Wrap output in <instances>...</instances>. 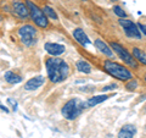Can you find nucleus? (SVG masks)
Segmentation results:
<instances>
[{
  "label": "nucleus",
  "instance_id": "f257e3e1",
  "mask_svg": "<svg viewBox=\"0 0 146 138\" xmlns=\"http://www.w3.org/2000/svg\"><path fill=\"white\" fill-rule=\"evenodd\" d=\"M45 67H46L49 80L52 83H60L70 75V66L67 65V62L63 59L56 56L45 59Z\"/></svg>",
  "mask_w": 146,
  "mask_h": 138
},
{
  "label": "nucleus",
  "instance_id": "f03ea898",
  "mask_svg": "<svg viewBox=\"0 0 146 138\" xmlns=\"http://www.w3.org/2000/svg\"><path fill=\"white\" fill-rule=\"evenodd\" d=\"M104 70L106 71L110 76H112L116 80H119L123 82H128L133 80V73L130 70H128V67L123 66L122 64H118L112 60H104L102 62Z\"/></svg>",
  "mask_w": 146,
  "mask_h": 138
},
{
  "label": "nucleus",
  "instance_id": "7ed1b4c3",
  "mask_svg": "<svg viewBox=\"0 0 146 138\" xmlns=\"http://www.w3.org/2000/svg\"><path fill=\"white\" fill-rule=\"evenodd\" d=\"M86 107V103H83L78 98H71L68 102L65 103V105L61 109L62 116L68 121H72L77 119L79 115L83 113L84 108Z\"/></svg>",
  "mask_w": 146,
  "mask_h": 138
},
{
  "label": "nucleus",
  "instance_id": "20e7f679",
  "mask_svg": "<svg viewBox=\"0 0 146 138\" xmlns=\"http://www.w3.org/2000/svg\"><path fill=\"white\" fill-rule=\"evenodd\" d=\"M17 33L21 43L26 47H32L36 43V29L32 25H23L18 28Z\"/></svg>",
  "mask_w": 146,
  "mask_h": 138
},
{
  "label": "nucleus",
  "instance_id": "39448f33",
  "mask_svg": "<svg viewBox=\"0 0 146 138\" xmlns=\"http://www.w3.org/2000/svg\"><path fill=\"white\" fill-rule=\"evenodd\" d=\"M26 5L29 9L31 17H32V20L34 21V23L38 27H40V28H46V27L49 26V21H48L46 15L44 13V11L42 10V9H39L35 4L29 1V0H27Z\"/></svg>",
  "mask_w": 146,
  "mask_h": 138
},
{
  "label": "nucleus",
  "instance_id": "423d86ee",
  "mask_svg": "<svg viewBox=\"0 0 146 138\" xmlns=\"http://www.w3.org/2000/svg\"><path fill=\"white\" fill-rule=\"evenodd\" d=\"M111 48H112L113 52H115L118 56L122 59L124 64H127L128 66H130L133 68H138V64H136L134 56H131V54L128 52L123 45H121L119 43H117V42H112L111 43Z\"/></svg>",
  "mask_w": 146,
  "mask_h": 138
},
{
  "label": "nucleus",
  "instance_id": "0eeeda50",
  "mask_svg": "<svg viewBox=\"0 0 146 138\" xmlns=\"http://www.w3.org/2000/svg\"><path fill=\"white\" fill-rule=\"evenodd\" d=\"M121 27L124 31L125 36L128 38H134V39H141V32L139 29V27L136 26L131 20H127V18H119L118 20Z\"/></svg>",
  "mask_w": 146,
  "mask_h": 138
},
{
  "label": "nucleus",
  "instance_id": "6e6552de",
  "mask_svg": "<svg viewBox=\"0 0 146 138\" xmlns=\"http://www.w3.org/2000/svg\"><path fill=\"white\" fill-rule=\"evenodd\" d=\"M44 49L46 50V53L50 54L51 56H58L66 52V48L63 44L54 43V42H46L44 45Z\"/></svg>",
  "mask_w": 146,
  "mask_h": 138
},
{
  "label": "nucleus",
  "instance_id": "1a4fd4ad",
  "mask_svg": "<svg viewBox=\"0 0 146 138\" xmlns=\"http://www.w3.org/2000/svg\"><path fill=\"white\" fill-rule=\"evenodd\" d=\"M12 11L15 12L18 17H21V18H28L31 16L28 6L25 5L23 3L18 1V0L12 1Z\"/></svg>",
  "mask_w": 146,
  "mask_h": 138
},
{
  "label": "nucleus",
  "instance_id": "9d476101",
  "mask_svg": "<svg viewBox=\"0 0 146 138\" xmlns=\"http://www.w3.org/2000/svg\"><path fill=\"white\" fill-rule=\"evenodd\" d=\"M44 82H45L44 76H35V77L31 78V80H28L26 82L23 88L26 90H35V89L40 88V87L44 84Z\"/></svg>",
  "mask_w": 146,
  "mask_h": 138
},
{
  "label": "nucleus",
  "instance_id": "9b49d317",
  "mask_svg": "<svg viewBox=\"0 0 146 138\" xmlns=\"http://www.w3.org/2000/svg\"><path fill=\"white\" fill-rule=\"evenodd\" d=\"M73 37H74V39L78 42L80 45H83V47H86V45H89L91 42L90 39L88 38V36L85 34V32L82 29V28H76L73 29Z\"/></svg>",
  "mask_w": 146,
  "mask_h": 138
},
{
  "label": "nucleus",
  "instance_id": "f8f14e48",
  "mask_svg": "<svg viewBox=\"0 0 146 138\" xmlns=\"http://www.w3.org/2000/svg\"><path fill=\"white\" fill-rule=\"evenodd\" d=\"M135 133H136L135 126L134 125H130V123H127V125H124L119 130L117 138H134Z\"/></svg>",
  "mask_w": 146,
  "mask_h": 138
},
{
  "label": "nucleus",
  "instance_id": "ddd939ff",
  "mask_svg": "<svg viewBox=\"0 0 146 138\" xmlns=\"http://www.w3.org/2000/svg\"><path fill=\"white\" fill-rule=\"evenodd\" d=\"M94 44H95V47H96V49L99 50L100 53L105 54V55H106V56H108V58H113V50H111V48H110L102 39H100V38L95 39Z\"/></svg>",
  "mask_w": 146,
  "mask_h": 138
},
{
  "label": "nucleus",
  "instance_id": "4468645a",
  "mask_svg": "<svg viewBox=\"0 0 146 138\" xmlns=\"http://www.w3.org/2000/svg\"><path fill=\"white\" fill-rule=\"evenodd\" d=\"M115 94H101V95H95V96H91L86 100V107H94V105H98L100 103L105 102V100H107L108 98H111Z\"/></svg>",
  "mask_w": 146,
  "mask_h": 138
},
{
  "label": "nucleus",
  "instance_id": "2eb2a0df",
  "mask_svg": "<svg viewBox=\"0 0 146 138\" xmlns=\"http://www.w3.org/2000/svg\"><path fill=\"white\" fill-rule=\"evenodd\" d=\"M131 53H133V56L136 61H139L140 64H143V65L146 66V53L143 49H140L138 47H133Z\"/></svg>",
  "mask_w": 146,
  "mask_h": 138
},
{
  "label": "nucleus",
  "instance_id": "dca6fc26",
  "mask_svg": "<svg viewBox=\"0 0 146 138\" xmlns=\"http://www.w3.org/2000/svg\"><path fill=\"white\" fill-rule=\"evenodd\" d=\"M4 78H5V81L7 82V83H10V84L20 83V82L22 81V77L16 75V73L12 72V71H6L5 73H4Z\"/></svg>",
  "mask_w": 146,
  "mask_h": 138
},
{
  "label": "nucleus",
  "instance_id": "f3484780",
  "mask_svg": "<svg viewBox=\"0 0 146 138\" xmlns=\"http://www.w3.org/2000/svg\"><path fill=\"white\" fill-rule=\"evenodd\" d=\"M76 67L79 72H83V73H90L91 70H93V68H91V65L89 62H86L85 60H78L76 64Z\"/></svg>",
  "mask_w": 146,
  "mask_h": 138
},
{
  "label": "nucleus",
  "instance_id": "a211bd4d",
  "mask_svg": "<svg viewBox=\"0 0 146 138\" xmlns=\"http://www.w3.org/2000/svg\"><path fill=\"white\" fill-rule=\"evenodd\" d=\"M43 11H44V13L46 15V17H49V18H51V20H55V21H57L58 20V17H57V13H56V11L54 10V9L51 7V6H49V5H45L44 6V9H43Z\"/></svg>",
  "mask_w": 146,
  "mask_h": 138
},
{
  "label": "nucleus",
  "instance_id": "6ab92c4d",
  "mask_svg": "<svg viewBox=\"0 0 146 138\" xmlns=\"http://www.w3.org/2000/svg\"><path fill=\"white\" fill-rule=\"evenodd\" d=\"M113 11H115V13L117 16H119V18H125L127 17L125 11L123 10L119 5H115V6H113Z\"/></svg>",
  "mask_w": 146,
  "mask_h": 138
},
{
  "label": "nucleus",
  "instance_id": "aec40b11",
  "mask_svg": "<svg viewBox=\"0 0 146 138\" xmlns=\"http://www.w3.org/2000/svg\"><path fill=\"white\" fill-rule=\"evenodd\" d=\"M138 88V81L136 80H130L125 83V89L128 90H135Z\"/></svg>",
  "mask_w": 146,
  "mask_h": 138
},
{
  "label": "nucleus",
  "instance_id": "412c9836",
  "mask_svg": "<svg viewBox=\"0 0 146 138\" xmlns=\"http://www.w3.org/2000/svg\"><path fill=\"white\" fill-rule=\"evenodd\" d=\"M139 29H140V32H141V33H143V34H145L146 36V23H144V22H139Z\"/></svg>",
  "mask_w": 146,
  "mask_h": 138
},
{
  "label": "nucleus",
  "instance_id": "4be33fe9",
  "mask_svg": "<svg viewBox=\"0 0 146 138\" xmlns=\"http://www.w3.org/2000/svg\"><path fill=\"white\" fill-rule=\"evenodd\" d=\"M115 88H117V86H116V84H110V86L104 87V88H102L101 90H104V92H107V90H111V89H115Z\"/></svg>",
  "mask_w": 146,
  "mask_h": 138
},
{
  "label": "nucleus",
  "instance_id": "5701e85b",
  "mask_svg": "<svg viewBox=\"0 0 146 138\" xmlns=\"http://www.w3.org/2000/svg\"><path fill=\"white\" fill-rule=\"evenodd\" d=\"M7 103H9V104H11V107H12L13 110H16V109H17V102H13L11 98H10V99H7Z\"/></svg>",
  "mask_w": 146,
  "mask_h": 138
},
{
  "label": "nucleus",
  "instance_id": "b1692460",
  "mask_svg": "<svg viewBox=\"0 0 146 138\" xmlns=\"http://www.w3.org/2000/svg\"><path fill=\"white\" fill-rule=\"evenodd\" d=\"M1 110H3V111H5V113H9L7 108H6V107H4V105H1Z\"/></svg>",
  "mask_w": 146,
  "mask_h": 138
},
{
  "label": "nucleus",
  "instance_id": "393cba45",
  "mask_svg": "<svg viewBox=\"0 0 146 138\" xmlns=\"http://www.w3.org/2000/svg\"><path fill=\"white\" fill-rule=\"evenodd\" d=\"M144 81H145V83H146V75L144 76Z\"/></svg>",
  "mask_w": 146,
  "mask_h": 138
},
{
  "label": "nucleus",
  "instance_id": "a878e982",
  "mask_svg": "<svg viewBox=\"0 0 146 138\" xmlns=\"http://www.w3.org/2000/svg\"><path fill=\"white\" fill-rule=\"evenodd\" d=\"M145 130H146V125H145Z\"/></svg>",
  "mask_w": 146,
  "mask_h": 138
}]
</instances>
